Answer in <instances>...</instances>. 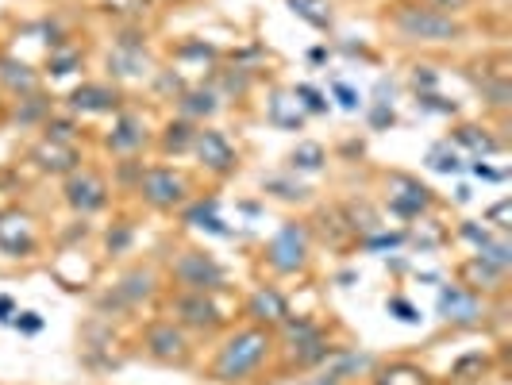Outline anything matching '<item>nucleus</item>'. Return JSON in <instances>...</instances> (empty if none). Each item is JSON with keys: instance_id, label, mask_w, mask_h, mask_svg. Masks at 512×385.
Wrapping results in <instances>:
<instances>
[{"instance_id": "obj_21", "label": "nucleus", "mask_w": 512, "mask_h": 385, "mask_svg": "<svg viewBox=\"0 0 512 385\" xmlns=\"http://www.w3.org/2000/svg\"><path fill=\"white\" fill-rule=\"evenodd\" d=\"M185 224L189 228H208V231H216V235H228V228H224V220L216 216V201H201V205H193L189 212H185Z\"/></svg>"}, {"instance_id": "obj_23", "label": "nucleus", "mask_w": 512, "mask_h": 385, "mask_svg": "<svg viewBox=\"0 0 512 385\" xmlns=\"http://www.w3.org/2000/svg\"><path fill=\"white\" fill-rule=\"evenodd\" d=\"M478 262H486V266H493V270H501V274H505V270H509L512 266V247L509 243H505V239H497V243H493V239H486V243H482V247H478Z\"/></svg>"}, {"instance_id": "obj_9", "label": "nucleus", "mask_w": 512, "mask_h": 385, "mask_svg": "<svg viewBox=\"0 0 512 385\" xmlns=\"http://www.w3.org/2000/svg\"><path fill=\"white\" fill-rule=\"evenodd\" d=\"M104 201H108V189H104V181L97 174H74L66 181V205L81 212V216L104 208Z\"/></svg>"}, {"instance_id": "obj_34", "label": "nucleus", "mask_w": 512, "mask_h": 385, "mask_svg": "<svg viewBox=\"0 0 512 385\" xmlns=\"http://www.w3.org/2000/svg\"><path fill=\"white\" fill-rule=\"evenodd\" d=\"M335 97H339V104H343L347 112H355V108H359V93H355L351 85H343V81H335Z\"/></svg>"}, {"instance_id": "obj_26", "label": "nucleus", "mask_w": 512, "mask_h": 385, "mask_svg": "<svg viewBox=\"0 0 512 385\" xmlns=\"http://www.w3.org/2000/svg\"><path fill=\"white\" fill-rule=\"evenodd\" d=\"M262 189L274 193V197H282V201H305L308 197L305 185H293V181H282V178H266L262 181Z\"/></svg>"}, {"instance_id": "obj_40", "label": "nucleus", "mask_w": 512, "mask_h": 385, "mask_svg": "<svg viewBox=\"0 0 512 385\" xmlns=\"http://www.w3.org/2000/svg\"><path fill=\"white\" fill-rule=\"evenodd\" d=\"M509 201H501V205L493 208V212H489V220H493V224H497V228H509V224H505V220H509Z\"/></svg>"}, {"instance_id": "obj_18", "label": "nucleus", "mask_w": 512, "mask_h": 385, "mask_svg": "<svg viewBox=\"0 0 512 385\" xmlns=\"http://www.w3.org/2000/svg\"><path fill=\"white\" fill-rule=\"evenodd\" d=\"M151 293H154V274H151V270H135V274H128L124 282L116 285V297H120V301H128V305L143 301V297H151Z\"/></svg>"}, {"instance_id": "obj_28", "label": "nucleus", "mask_w": 512, "mask_h": 385, "mask_svg": "<svg viewBox=\"0 0 512 385\" xmlns=\"http://www.w3.org/2000/svg\"><path fill=\"white\" fill-rule=\"evenodd\" d=\"M366 366H370L366 355H339V362L332 366V378L335 382H347V374H351V370H366Z\"/></svg>"}, {"instance_id": "obj_1", "label": "nucleus", "mask_w": 512, "mask_h": 385, "mask_svg": "<svg viewBox=\"0 0 512 385\" xmlns=\"http://www.w3.org/2000/svg\"><path fill=\"white\" fill-rule=\"evenodd\" d=\"M270 355V335L247 328V332L231 335L216 355V382H243L251 378L258 366Z\"/></svg>"}, {"instance_id": "obj_38", "label": "nucleus", "mask_w": 512, "mask_h": 385, "mask_svg": "<svg viewBox=\"0 0 512 385\" xmlns=\"http://www.w3.org/2000/svg\"><path fill=\"white\" fill-rule=\"evenodd\" d=\"M397 243H405V235H378V239H366L370 251H378V247H397Z\"/></svg>"}, {"instance_id": "obj_15", "label": "nucleus", "mask_w": 512, "mask_h": 385, "mask_svg": "<svg viewBox=\"0 0 512 385\" xmlns=\"http://www.w3.org/2000/svg\"><path fill=\"white\" fill-rule=\"evenodd\" d=\"M70 104L77 112H108V108H116V93L108 85H81V89H74Z\"/></svg>"}, {"instance_id": "obj_39", "label": "nucleus", "mask_w": 512, "mask_h": 385, "mask_svg": "<svg viewBox=\"0 0 512 385\" xmlns=\"http://www.w3.org/2000/svg\"><path fill=\"white\" fill-rule=\"evenodd\" d=\"M16 328H24V332H39V328H43V320H39L35 312H24V316H16Z\"/></svg>"}, {"instance_id": "obj_36", "label": "nucleus", "mask_w": 512, "mask_h": 385, "mask_svg": "<svg viewBox=\"0 0 512 385\" xmlns=\"http://www.w3.org/2000/svg\"><path fill=\"white\" fill-rule=\"evenodd\" d=\"M374 128L378 131L393 128V108H389V104H378V108H374Z\"/></svg>"}, {"instance_id": "obj_17", "label": "nucleus", "mask_w": 512, "mask_h": 385, "mask_svg": "<svg viewBox=\"0 0 512 385\" xmlns=\"http://www.w3.org/2000/svg\"><path fill=\"white\" fill-rule=\"evenodd\" d=\"M108 66H112L116 74H124V77H143L151 62H147L143 47H116V54L108 58Z\"/></svg>"}, {"instance_id": "obj_35", "label": "nucleus", "mask_w": 512, "mask_h": 385, "mask_svg": "<svg viewBox=\"0 0 512 385\" xmlns=\"http://www.w3.org/2000/svg\"><path fill=\"white\" fill-rule=\"evenodd\" d=\"M131 243V228H116L108 231V251H124Z\"/></svg>"}, {"instance_id": "obj_7", "label": "nucleus", "mask_w": 512, "mask_h": 385, "mask_svg": "<svg viewBox=\"0 0 512 385\" xmlns=\"http://www.w3.org/2000/svg\"><path fill=\"white\" fill-rule=\"evenodd\" d=\"M139 193L151 208H174L185 201V181L174 170H147L139 181Z\"/></svg>"}, {"instance_id": "obj_6", "label": "nucleus", "mask_w": 512, "mask_h": 385, "mask_svg": "<svg viewBox=\"0 0 512 385\" xmlns=\"http://www.w3.org/2000/svg\"><path fill=\"white\" fill-rule=\"evenodd\" d=\"M189 151L197 154L212 174H231V170L239 166V154H235V147H231L220 131H197Z\"/></svg>"}, {"instance_id": "obj_16", "label": "nucleus", "mask_w": 512, "mask_h": 385, "mask_svg": "<svg viewBox=\"0 0 512 385\" xmlns=\"http://www.w3.org/2000/svg\"><path fill=\"white\" fill-rule=\"evenodd\" d=\"M143 139H147V131H143V120H135V116H124L116 131L108 135V147L112 151H135V147H143Z\"/></svg>"}, {"instance_id": "obj_8", "label": "nucleus", "mask_w": 512, "mask_h": 385, "mask_svg": "<svg viewBox=\"0 0 512 385\" xmlns=\"http://www.w3.org/2000/svg\"><path fill=\"white\" fill-rule=\"evenodd\" d=\"M439 316L447 324H462V328H474L482 324V301L470 293V289H459V285H447L439 293Z\"/></svg>"}, {"instance_id": "obj_42", "label": "nucleus", "mask_w": 512, "mask_h": 385, "mask_svg": "<svg viewBox=\"0 0 512 385\" xmlns=\"http://www.w3.org/2000/svg\"><path fill=\"white\" fill-rule=\"evenodd\" d=\"M443 4H447V8L455 4V8H459V4H466V0H439V8H443Z\"/></svg>"}, {"instance_id": "obj_32", "label": "nucleus", "mask_w": 512, "mask_h": 385, "mask_svg": "<svg viewBox=\"0 0 512 385\" xmlns=\"http://www.w3.org/2000/svg\"><path fill=\"white\" fill-rule=\"evenodd\" d=\"M47 139H54V143H70V139H74V124L51 120V124H47Z\"/></svg>"}, {"instance_id": "obj_11", "label": "nucleus", "mask_w": 512, "mask_h": 385, "mask_svg": "<svg viewBox=\"0 0 512 385\" xmlns=\"http://www.w3.org/2000/svg\"><path fill=\"white\" fill-rule=\"evenodd\" d=\"M174 312H178V320L185 328H197V332H208V328L220 324V308L212 305L205 293H181L174 301Z\"/></svg>"}, {"instance_id": "obj_33", "label": "nucleus", "mask_w": 512, "mask_h": 385, "mask_svg": "<svg viewBox=\"0 0 512 385\" xmlns=\"http://www.w3.org/2000/svg\"><path fill=\"white\" fill-rule=\"evenodd\" d=\"M77 66V51H62V54H54L51 58V74H70V70H74Z\"/></svg>"}, {"instance_id": "obj_30", "label": "nucleus", "mask_w": 512, "mask_h": 385, "mask_svg": "<svg viewBox=\"0 0 512 385\" xmlns=\"http://www.w3.org/2000/svg\"><path fill=\"white\" fill-rule=\"evenodd\" d=\"M293 97L305 104L308 112H328V101H324V97H320L312 85H297V89H293Z\"/></svg>"}, {"instance_id": "obj_41", "label": "nucleus", "mask_w": 512, "mask_h": 385, "mask_svg": "<svg viewBox=\"0 0 512 385\" xmlns=\"http://www.w3.org/2000/svg\"><path fill=\"white\" fill-rule=\"evenodd\" d=\"M8 312H12V297H0V320H4V324H8V320H12V316H8Z\"/></svg>"}, {"instance_id": "obj_3", "label": "nucleus", "mask_w": 512, "mask_h": 385, "mask_svg": "<svg viewBox=\"0 0 512 385\" xmlns=\"http://www.w3.org/2000/svg\"><path fill=\"white\" fill-rule=\"evenodd\" d=\"M174 282L185 293H212V289L224 285V266L212 255H205V251H185L174 262Z\"/></svg>"}, {"instance_id": "obj_29", "label": "nucleus", "mask_w": 512, "mask_h": 385, "mask_svg": "<svg viewBox=\"0 0 512 385\" xmlns=\"http://www.w3.org/2000/svg\"><path fill=\"white\" fill-rule=\"evenodd\" d=\"M459 143H466V147H474V151H482V154H493V151H497V143L489 139L486 131L478 135V128H462L459 131Z\"/></svg>"}, {"instance_id": "obj_31", "label": "nucleus", "mask_w": 512, "mask_h": 385, "mask_svg": "<svg viewBox=\"0 0 512 385\" xmlns=\"http://www.w3.org/2000/svg\"><path fill=\"white\" fill-rule=\"evenodd\" d=\"M385 308H389V312H397V320H401V324H420V312H416L405 297H389V305Z\"/></svg>"}, {"instance_id": "obj_20", "label": "nucleus", "mask_w": 512, "mask_h": 385, "mask_svg": "<svg viewBox=\"0 0 512 385\" xmlns=\"http://www.w3.org/2000/svg\"><path fill=\"white\" fill-rule=\"evenodd\" d=\"M289 166L301 170V174H316L324 166V147L320 143H297L293 154H289Z\"/></svg>"}, {"instance_id": "obj_14", "label": "nucleus", "mask_w": 512, "mask_h": 385, "mask_svg": "<svg viewBox=\"0 0 512 385\" xmlns=\"http://www.w3.org/2000/svg\"><path fill=\"white\" fill-rule=\"evenodd\" d=\"M35 162L43 166V170H51V174H70L77 166V151L70 147V143H54V139H47L39 151H35Z\"/></svg>"}, {"instance_id": "obj_27", "label": "nucleus", "mask_w": 512, "mask_h": 385, "mask_svg": "<svg viewBox=\"0 0 512 385\" xmlns=\"http://www.w3.org/2000/svg\"><path fill=\"white\" fill-rule=\"evenodd\" d=\"M428 166H432V170H439V174H459V170H462L459 154L451 151L447 143H443V147H436V151L428 154Z\"/></svg>"}, {"instance_id": "obj_24", "label": "nucleus", "mask_w": 512, "mask_h": 385, "mask_svg": "<svg viewBox=\"0 0 512 385\" xmlns=\"http://www.w3.org/2000/svg\"><path fill=\"white\" fill-rule=\"evenodd\" d=\"M216 108H220L216 93H205V89H193V93L181 97V112H185V116H212Z\"/></svg>"}, {"instance_id": "obj_5", "label": "nucleus", "mask_w": 512, "mask_h": 385, "mask_svg": "<svg viewBox=\"0 0 512 385\" xmlns=\"http://www.w3.org/2000/svg\"><path fill=\"white\" fill-rule=\"evenodd\" d=\"M285 335H289V347H293V362L316 366V362L332 359V343H328V335L320 332V324L297 320V324H285Z\"/></svg>"}, {"instance_id": "obj_2", "label": "nucleus", "mask_w": 512, "mask_h": 385, "mask_svg": "<svg viewBox=\"0 0 512 385\" xmlns=\"http://www.w3.org/2000/svg\"><path fill=\"white\" fill-rule=\"evenodd\" d=\"M393 27L405 35V39H416V43H451L462 35V24L451 20L447 12L439 8H428V4H401L393 12Z\"/></svg>"}, {"instance_id": "obj_37", "label": "nucleus", "mask_w": 512, "mask_h": 385, "mask_svg": "<svg viewBox=\"0 0 512 385\" xmlns=\"http://www.w3.org/2000/svg\"><path fill=\"white\" fill-rule=\"evenodd\" d=\"M462 235H466V239H470L474 247H482V243L489 239V231H486V228H478V224H462Z\"/></svg>"}, {"instance_id": "obj_4", "label": "nucleus", "mask_w": 512, "mask_h": 385, "mask_svg": "<svg viewBox=\"0 0 512 385\" xmlns=\"http://www.w3.org/2000/svg\"><path fill=\"white\" fill-rule=\"evenodd\" d=\"M308 258V228L305 224H285L270 243H266V262L278 274H297Z\"/></svg>"}, {"instance_id": "obj_12", "label": "nucleus", "mask_w": 512, "mask_h": 385, "mask_svg": "<svg viewBox=\"0 0 512 385\" xmlns=\"http://www.w3.org/2000/svg\"><path fill=\"white\" fill-rule=\"evenodd\" d=\"M147 351L162 362H181L189 355V339L181 335L178 324H154L147 328Z\"/></svg>"}, {"instance_id": "obj_22", "label": "nucleus", "mask_w": 512, "mask_h": 385, "mask_svg": "<svg viewBox=\"0 0 512 385\" xmlns=\"http://www.w3.org/2000/svg\"><path fill=\"white\" fill-rule=\"evenodd\" d=\"M289 8H293L301 20H308L312 27H320V31H328V27H332V12H328V4H324V0H289Z\"/></svg>"}, {"instance_id": "obj_13", "label": "nucleus", "mask_w": 512, "mask_h": 385, "mask_svg": "<svg viewBox=\"0 0 512 385\" xmlns=\"http://www.w3.org/2000/svg\"><path fill=\"white\" fill-rule=\"evenodd\" d=\"M247 316L255 320V324H285V316H289V305H285V297L278 289H258L255 297L247 301Z\"/></svg>"}, {"instance_id": "obj_10", "label": "nucleus", "mask_w": 512, "mask_h": 385, "mask_svg": "<svg viewBox=\"0 0 512 385\" xmlns=\"http://www.w3.org/2000/svg\"><path fill=\"white\" fill-rule=\"evenodd\" d=\"M428 205H432V193L420 185V181L412 178H393V185H389V208L397 212V216H420V212H428Z\"/></svg>"}, {"instance_id": "obj_25", "label": "nucleus", "mask_w": 512, "mask_h": 385, "mask_svg": "<svg viewBox=\"0 0 512 385\" xmlns=\"http://www.w3.org/2000/svg\"><path fill=\"white\" fill-rule=\"evenodd\" d=\"M193 135H197V131L189 128V124H185V120H178V124H170V128H166V135H162V147H166V151H189V147H193Z\"/></svg>"}, {"instance_id": "obj_19", "label": "nucleus", "mask_w": 512, "mask_h": 385, "mask_svg": "<svg viewBox=\"0 0 512 385\" xmlns=\"http://www.w3.org/2000/svg\"><path fill=\"white\" fill-rule=\"evenodd\" d=\"M0 81H4L12 93H35V74L27 70L24 62L4 58V62H0Z\"/></svg>"}]
</instances>
